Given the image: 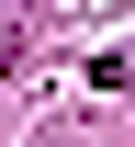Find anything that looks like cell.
Returning <instances> with one entry per match:
<instances>
[{"label":"cell","instance_id":"cell-1","mask_svg":"<svg viewBox=\"0 0 135 147\" xmlns=\"http://www.w3.org/2000/svg\"><path fill=\"white\" fill-rule=\"evenodd\" d=\"M23 57V0H0V68Z\"/></svg>","mask_w":135,"mask_h":147}]
</instances>
